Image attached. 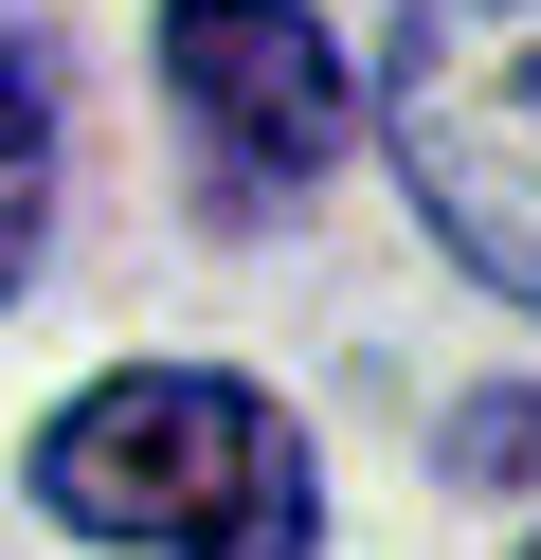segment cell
<instances>
[{"instance_id": "obj_5", "label": "cell", "mask_w": 541, "mask_h": 560, "mask_svg": "<svg viewBox=\"0 0 541 560\" xmlns=\"http://www.w3.org/2000/svg\"><path fill=\"white\" fill-rule=\"evenodd\" d=\"M451 470H469V488H541V398H469Z\"/></svg>"}, {"instance_id": "obj_3", "label": "cell", "mask_w": 541, "mask_h": 560, "mask_svg": "<svg viewBox=\"0 0 541 560\" xmlns=\"http://www.w3.org/2000/svg\"><path fill=\"white\" fill-rule=\"evenodd\" d=\"M163 91L199 127L216 199H307L343 145V55L307 0H163Z\"/></svg>"}, {"instance_id": "obj_2", "label": "cell", "mask_w": 541, "mask_h": 560, "mask_svg": "<svg viewBox=\"0 0 541 560\" xmlns=\"http://www.w3.org/2000/svg\"><path fill=\"white\" fill-rule=\"evenodd\" d=\"M379 127H397L415 218L505 307H541V0H397Z\"/></svg>"}, {"instance_id": "obj_1", "label": "cell", "mask_w": 541, "mask_h": 560, "mask_svg": "<svg viewBox=\"0 0 541 560\" xmlns=\"http://www.w3.org/2000/svg\"><path fill=\"white\" fill-rule=\"evenodd\" d=\"M36 506L72 542H144V560H307L325 542V470L289 434V398L216 362H127L36 434Z\"/></svg>"}, {"instance_id": "obj_6", "label": "cell", "mask_w": 541, "mask_h": 560, "mask_svg": "<svg viewBox=\"0 0 541 560\" xmlns=\"http://www.w3.org/2000/svg\"><path fill=\"white\" fill-rule=\"evenodd\" d=\"M524 560H541V542H524Z\"/></svg>"}, {"instance_id": "obj_4", "label": "cell", "mask_w": 541, "mask_h": 560, "mask_svg": "<svg viewBox=\"0 0 541 560\" xmlns=\"http://www.w3.org/2000/svg\"><path fill=\"white\" fill-rule=\"evenodd\" d=\"M36 235H55V73L0 37V307H19Z\"/></svg>"}]
</instances>
